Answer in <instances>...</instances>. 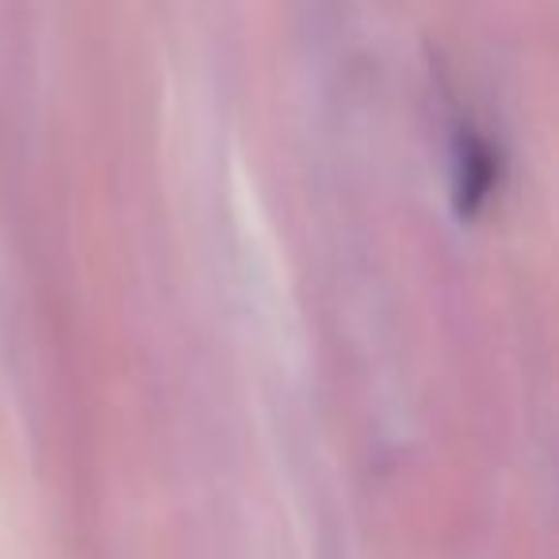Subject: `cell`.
<instances>
[{
    "label": "cell",
    "instance_id": "obj_1",
    "mask_svg": "<svg viewBox=\"0 0 559 559\" xmlns=\"http://www.w3.org/2000/svg\"><path fill=\"white\" fill-rule=\"evenodd\" d=\"M498 180V162L495 146L487 139H479L475 131H464L456 142V203L460 215H475L487 203V195L495 192Z\"/></svg>",
    "mask_w": 559,
    "mask_h": 559
}]
</instances>
